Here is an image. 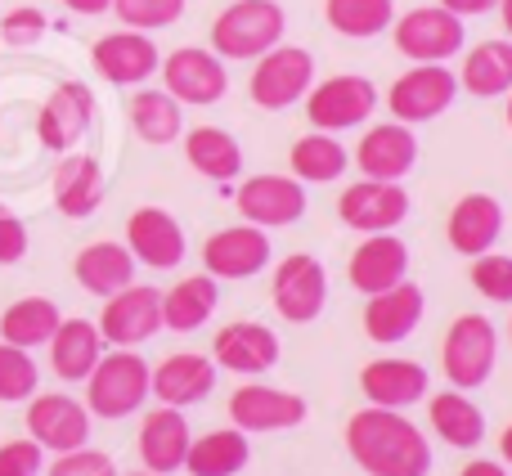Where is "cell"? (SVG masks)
I'll list each match as a JSON object with an SVG mask.
<instances>
[{"instance_id":"6da1fadb","label":"cell","mask_w":512,"mask_h":476,"mask_svg":"<svg viewBox=\"0 0 512 476\" xmlns=\"http://www.w3.org/2000/svg\"><path fill=\"white\" fill-rule=\"evenodd\" d=\"M346 450L369 476H427L432 445L400 409H360L346 423Z\"/></svg>"},{"instance_id":"7a4b0ae2","label":"cell","mask_w":512,"mask_h":476,"mask_svg":"<svg viewBox=\"0 0 512 476\" xmlns=\"http://www.w3.org/2000/svg\"><path fill=\"white\" fill-rule=\"evenodd\" d=\"M283 32H288V14L279 0H234L212 23V50L234 63H256L265 50L283 41Z\"/></svg>"},{"instance_id":"3957f363","label":"cell","mask_w":512,"mask_h":476,"mask_svg":"<svg viewBox=\"0 0 512 476\" xmlns=\"http://www.w3.org/2000/svg\"><path fill=\"white\" fill-rule=\"evenodd\" d=\"M149 378H153V369L140 355L113 346L108 355H99L95 373L86 378V400L81 405L90 409V418H108V423L131 418L149 400Z\"/></svg>"},{"instance_id":"277c9868","label":"cell","mask_w":512,"mask_h":476,"mask_svg":"<svg viewBox=\"0 0 512 476\" xmlns=\"http://www.w3.org/2000/svg\"><path fill=\"white\" fill-rule=\"evenodd\" d=\"M499 364V333L486 315H459L445 333L441 369L454 391H477L490 382Z\"/></svg>"},{"instance_id":"5b68a950","label":"cell","mask_w":512,"mask_h":476,"mask_svg":"<svg viewBox=\"0 0 512 476\" xmlns=\"http://www.w3.org/2000/svg\"><path fill=\"white\" fill-rule=\"evenodd\" d=\"M315 86V59L301 45H274L256 59V72L248 77V95L265 113H283V108L301 104L306 90Z\"/></svg>"},{"instance_id":"8992f818","label":"cell","mask_w":512,"mask_h":476,"mask_svg":"<svg viewBox=\"0 0 512 476\" xmlns=\"http://www.w3.org/2000/svg\"><path fill=\"white\" fill-rule=\"evenodd\" d=\"M459 95V77H454L445 63H414L409 72H400L387 90V108L396 122L405 126H423L436 122L445 108Z\"/></svg>"},{"instance_id":"52a82bcc","label":"cell","mask_w":512,"mask_h":476,"mask_svg":"<svg viewBox=\"0 0 512 476\" xmlns=\"http://www.w3.org/2000/svg\"><path fill=\"white\" fill-rule=\"evenodd\" d=\"M158 68H162V90H167L176 104H189V108L221 104L225 90H230V72H225V59L216 50L180 45Z\"/></svg>"},{"instance_id":"ba28073f","label":"cell","mask_w":512,"mask_h":476,"mask_svg":"<svg viewBox=\"0 0 512 476\" xmlns=\"http://www.w3.org/2000/svg\"><path fill=\"white\" fill-rule=\"evenodd\" d=\"M391 32H396V50L414 63H450L454 54L468 45L463 18L441 5L409 9V14H400L396 23H391Z\"/></svg>"},{"instance_id":"9c48e42d","label":"cell","mask_w":512,"mask_h":476,"mask_svg":"<svg viewBox=\"0 0 512 476\" xmlns=\"http://www.w3.org/2000/svg\"><path fill=\"white\" fill-rule=\"evenodd\" d=\"M104 346H122V351H135L149 337H158L162 328V292L144 288V283H126L122 292L104 297V310L95 319Z\"/></svg>"},{"instance_id":"30bf717a","label":"cell","mask_w":512,"mask_h":476,"mask_svg":"<svg viewBox=\"0 0 512 476\" xmlns=\"http://www.w3.org/2000/svg\"><path fill=\"white\" fill-rule=\"evenodd\" d=\"M378 108V86L369 77H355V72H342V77H328L319 86L306 90V117L315 131H351V126H364L369 113Z\"/></svg>"},{"instance_id":"8fae6325","label":"cell","mask_w":512,"mask_h":476,"mask_svg":"<svg viewBox=\"0 0 512 476\" xmlns=\"http://www.w3.org/2000/svg\"><path fill=\"white\" fill-rule=\"evenodd\" d=\"M270 297L288 324H310V319L324 315L328 306V270L319 256L310 252H292L274 265L270 279Z\"/></svg>"},{"instance_id":"7c38bea8","label":"cell","mask_w":512,"mask_h":476,"mask_svg":"<svg viewBox=\"0 0 512 476\" xmlns=\"http://www.w3.org/2000/svg\"><path fill=\"white\" fill-rule=\"evenodd\" d=\"M95 126V95L86 81H59L36 113V140L50 153H72Z\"/></svg>"},{"instance_id":"4fadbf2b","label":"cell","mask_w":512,"mask_h":476,"mask_svg":"<svg viewBox=\"0 0 512 476\" xmlns=\"http://www.w3.org/2000/svg\"><path fill=\"white\" fill-rule=\"evenodd\" d=\"M270 230H261V225H225V230H216L212 238L203 243V270L212 274L216 283L221 279H252V274H261L265 265H270Z\"/></svg>"},{"instance_id":"5bb4252c","label":"cell","mask_w":512,"mask_h":476,"mask_svg":"<svg viewBox=\"0 0 512 476\" xmlns=\"http://www.w3.org/2000/svg\"><path fill=\"white\" fill-rule=\"evenodd\" d=\"M337 216L355 234H391L409 216V194L400 180H355L337 203Z\"/></svg>"},{"instance_id":"9a60e30c","label":"cell","mask_w":512,"mask_h":476,"mask_svg":"<svg viewBox=\"0 0 512 476\" xmlns=\"http://www.w3.org/2000/svg\"><path fill=\"white\" fill-rule=\"evenodd\" d=\"M27 436L50 454L81 450L90 441V409L72 396H59V391H50V396L36 391L27 400Z\"/></svg>"},{"instance_id":"2e32d148","label":"cell","mask_w":512,"mask_h":476,"mask_svg":"<svg viewBox=\"0 0 512 476\" xmlns=\"http://www.w3.org/2000/svg\"><path fill=\"white\" fill-rule=\"evenodd\" d=\"M239 216L261 230H283V225L306 216V185L297 176H252L234 194Z\"/></svg>"},{"instance_id":"e0dca14e","label":"cell","mask_w":512,"mask_h":476,"mask_svg":"<svg viewBox=\"0 0 512 476\" xmlns=\"http://www.w3.org/2000/svg\"><path fill=\"white\" fill-rule=\"evenodd\" d=\"M230 423L239 432H292L306 423V400L297 391L248 382L230 396Z\"/></svg>"},{"instance_id":"ac0fdd59","label":"cell","mask_w":512,"mask_h":476,"mask_svg":"<svg viewBox=\"0 0 512 476\" xmlns=\"http://www.w3.org/2000/svg\"><path fill=\"white\" fill-rule=\"evenodd\" d=\"M126 247L149 270H176L189 252L185 230L167 207H135L131 221H126Z\"/></svg>"},{"instance_id":"d6986e66","label":"cell","mask_w":512,"mask_h":476,"mask_svg":"<svg viewBox=\"0 0 512 476\" xmlns=\"http://www.w3.org/2000/svg\"><path fill=\"white\" fill-rule=\"evenodd\" d=\"M418 162V135L405 122L369 126L355 144V167L364 180H405Z\"/></svg>"},{"instance_id":"ffe728a7","label":"cell","mask_w":512,"mask_h":476,"mask_svg":"<svg viewBox=\"0 0 512 476\" xmlns=\"http://www.w3.org/2000/svg\"><path fill=\"white\" fill-rule=\"evenodd\" d=\"M212 360L216 369H230V373H270L279 364V333L256 319H234L225 324L221 333L212 337Z\"/></svg>"},{"instance_id":"44dd1931","label":"cell","mask_w":512,"mask_h":476,"mask_svg":"<svg viewBox=\"0 0 512 476\" xmlns=\"http://www.w3.org/2000/svg\"><path fill=\"white\" fill-rule=\"evenodd\" d=\"M90 59H95L99 77L113 81V86H140V81H149L153 72H158L162 54H158V45H153V36L122 27V32L99 36Z\"/></svg>"},{"instance_id":"7402d4cb","label":"cell","mask_w":512,"mask_h":476,"mask_svg":"<svg viewBox=\"0 0 512 476\" xmlns=\"http://www.w3.org/2000/svg\"><path fill=\"white\" fill-rule=\"evenodd\" d=\"M212 391H216V360L198 351L167 355L149 378V396H158V405H171V409L203 405Z\"/></svg>"},{"instance_id":"603a6c76","label":"cell","mask_w":512,"mask_h":476,"mask_svg":"<svg viewBox=\"0 0 512 476\" xmlns=\"http://www.w3.org/2000/svg\"><path fill=\"white\" fill-rule=\"evenodd\" d=\"M423 310H427L423 288L400 279L396 288L373 292L369 297V306H364V333H369V342H378V346H396L423 324Z\"/></svg>"},{"instance_id":"cb8c5ba5","label":"cell","mask_w":512,"mask_h":476,"mask_svg":"<svg viewBox=\"0 0 512 476\" xmlns=\"http://www.w3.org/2000/svg\"><path fill=\"white\" fill-rule=\"evenodd\" d=\"M351 288L373 297V292L396 288L400 279H409V243L391 234H364V243L351 252Z\"/></svg>"},{"instance_id":"d4e9b609","label":"cell","mask_w":512,"mask_h":476,"mask_svg":"<svg viewBox=\"0 0 512 476\" xmlns=\"http://www.w3.org/2000/svg\"><path fill=\"white\" fill-rule=\"evenodd\" d=\"M189 418L185 409H171V405H158L144 414L140 423V463L144 472H158V476H171L185 468V454H189Z\"/></svg>"},{"instance_id":"484cf974","label":"cell","mask_w":512,"mask_h":476,"mask_svg":"<svg viewBox=\"0 0 512 476\" xmlns=\"http://www.w3.org/2000/svg\"><path fill=\"white\" fill-rule=\"evenodd\" d=\"M499 234H504V203L495 194H463L445 221V238L459 256H486Z\"/></svg>"},{"instance_id":"4316f807","label":"cell","mask_w":512,"mask_h":476,"mask_svg":"<svg viewBox=\"0 0 512 476\" xmlns=\"http://www.w3.org/2000/svg\"><path fill=\"white\" fill-rule=\"evenodd\" d=\"M360 391L378 409H409L432 396V378L418 360H373L360 369Z\"/></svg>"},{"instance_id":"83f0119b","label":"cell","mask_w":512,"mask_h":476,"mask_svg":"<svg viewBox=\"0 0 512 476\" xmlns=\"http://www.w3.org/2000/svg\"><path fill=\"white\" fill-rule=\"evenodd\" d=\"M108 185H104V167H99L90 153H68V158L54 167V207L72 221H86L99 212Z\"/></svg>"},{"instance_id":"f1b7e54d","label":"cell","mask_w":512,"mask_h":476,"mask_svg":"<svg viewBox=\"0 0 512 476\" xmlns=\"http://www.w3.org/2000/svg\"><path fill=\"white\" fill-rule=\"evenodd\" d=\"M50 369L63 382H86L95 373L99 355H104V337L90 319H59L50 342Z\"/></svg>"},{"instance_id":"f546056e","label":"cell","mask_w":512,"mask_h":476,"mask_svg":"<svg viewBox=\"0 0 512 476\" xmlns=\"http://www.w3.org/2000/svg\"><path fill=\"white\" fill-rule=\"evenodd\" d=\"M72 274L86 292L95 297H113L126 283H135V256L126 243H113V238H99V243L81 247L77 261H72Z\"/></svg>"},{"instance_id":"4dcf8cb0","label":"cell","mask_w":512,"mask_h":476,"mask_svg":"<svg viewBox=\"0 0 512 476\" xmlns=\"http://www.w3.org/2000/svg\"><path fill=\"white\" fill-rule=\"evenodd\" d=\"M216 306H221V288H216L212 274H185V279L176 283V288L162 292V328H171V333H194V328H203L207 319L216 315Z\"/></svg>"},{"instance_id":"1f68e13d","label":"cell","mask_w":512,"mask_h":476,"mask_svg":"<svg viewBox=\"0 0 512 476\" xmlns=\"http://www.w3.org/2000/svg\"><path fill=\"white\" fill-rule=\"evenodd\" d=\"M459 86L477 99H499L512 90V41H481L463 54V68L454 72Z\"/></svg>"},{"instance_id":"d6a6232c","label":"cell","mask_w":512,"mask_h":476,"mask_svg":"<svg viewBox=\"0 0 512 476\" xmlns=\"http://www.w3.org/2000/svg\"><path fill=\"white\" fill-rule=\"evenodd\" d=\"M427 418H432V432L441 436L450 450H477L486 441V414L472 405L463 391H441V396L427 400Z\"/></svg>"},{"instance_id":"836d02e7","label":"cell","mask_w":512,"mask_h":476,"mask_svg":"<svg viewBox=\"0 0 512 476\" xmlns=\"http://www.w3.org/2000/svg\"><path fill=\"white\" fill-rule=\"evenodd\" d=\"M252 459L248 432L239 427H225V432H207L198 441H189L185 454V472L189 476H239Z\"/></svg>"},{"instance_id":"e575fe53","label":"cell","mask_w":512,"mask_h":476,"mask_svg":"<svg viewBox=\"0 0 512 476\" xmlns=\"http://www.w3.org/2000/svg\"><path fill=\"white\" fill-rule=\"evenodd\" d=\"M185 158L198 176L207 180H239L243 171V144L225 126H198L185 135Z\"/></svg>"},{"instance_id":"d590c367","label":"cell","mask_w":512,"mask_h":476,"mask_svg":"<svg viewBox=\"0 0 512 476\" xmlns=\"http://www.w3.org/2000/svg\"><path fill=\"white\" fill-rule=\"evenodd\" d=\"M288 162H292V176H297L301 185H333V180H342V171L351 167V153L337 144V135L310 131L292 144Z\"/></svg>"},{"instance_id":"8d00e7d4","label":"cell","mask_w":512,"mask_h":476,"mask_svg":"<svg viewBox=\"0 0 512 476\" xmlns=\"http://www.w3.org/2000/svg\"><path fill=\"white\" fill-rule=\"evenodd\" d=\"M59 306H54L50 297H18L14 306L0 315V342L9 346H23V351H36V346H45L54 337V328H59Z\"/></svg>"},{"instance_id":"74e56055","label":"cell","mask_w":512,"mask_h":476,"mask_svg":"<svg viewBox=\"0 0 512 476\" xmlns=\"http://www.w3.org/2000/svg\"><path fill=\"white\" fill-rule=\"evenodd\" d=\"M126 108H131V126L144 144H176L185 131V104H176L167 90H135Z\"/></svg>"},{"instance_id":"f35d334b","label":"cell","mask_w":512,"mask_h":476,"mask_svg":"<svg viewBox=\"0 0 512 476\" xmlns=\"http://www.w3.org/2000/svg\"><path fill=\"white\" fill-rule=\"evenodd\" d=\"M324 18L337 36L369 41L396 23V0H324Z\"/></svg>"},{"instance_id":"ab89813d","label":"cell","mask_w":512,"mask_h":476,"mask_svg":"<svg viewBox=\"0 0 512 476\" xmlns=\"http://www.w3.org/2000/svg\"><path fill=\"white\" fill-rule=\"evenodd\" d=\"M36 387H41V369H36L32 351L0 342V400H5V405L32 400Z\"/></svg>"},{"instance_id":"60d3db41","label":"cell","mask_w":512,"mask_h":476,"mask_svg":"<svg viewBox=\"0 0 512 476\" xmlns=\"http://www.w3.org/2000/svg\"><path fill=\"white\" fill-rule=\"evenodd\" d=\"M113 14L131 32H158L185 14V0H113Z\"/></svg>"},{"instance_id":"b9f144b4","label":"cell","mask_w":512,"mask_h":476,"mask_svg":"<svg viewBox=\"0 0 512 476\" xmlns=\"http://www.w3.org/2000/svg\"><path fill=\"white\" fill-rule=\"evenodd\" d=\"M472 288L486 301L512 306V256H504V252L472 256Z\"/></svg>"},{"instance_id":"7bdbcfd3","label":"cell","mask_w":512,"mask_h":476,"mask_svg":"<svg viewBox=\"0 0 512 476\" xmlns=\"http://www.w3.org/2000/svg\"><path fill=\"white\" fill-rule=\"evenodd\" d=\"M45 476H117V463L108 459L104 450H68V454H54V463L45 468Z\"/></svg>"},{"instance_id":"ee69618b","label":"cell","mask_w":512,"mask_h":476,"mask_svg":"<svg viewBox=\"0 0 512 476\" xmlns=\"http://www.w3.org/2000/svg\"><path fill=\"white\" fill-rule=\"evenodd\" d=\"M45 14L32 5H18L9 9V14H0V36H5V45H14V50H23V45H36L45 36Z\"/></svg>"},{"instance_id":"f6af8a7d","label":"cell","mask_w":512,"mask_h":476,"mask_svg":"<svg viewBox=\"0 0 512 476\" xmlns=\"http://www.w3.org/2000/svg\"><path fill=\"white\" fill-rule=\"evenodd\" d=\"M41 468H45V450L32 436L0 445V476H41Z\"/></svg>"},{"instance_id":"bcb514c9","label":"cell","mask_w":512,"mask_h":476,"mask_svg":"<svg viewBox=\"0 0 512 476\" xmlns=\"http://www.w3.org/2000/svg\"><path fill=\"white\" fill-rule=\"evenodd\" d=\"M27 256V225L18 212L0 203V265H18Z\"/></svg>"},{"instance_id":"7dc6e473","label":"cell","mask_w":512,"mask_h":476,"mask_svg":"<svg viewBox=\"0 0 512 476\" xmlns=\"http://www.w3.org/2000/svg\"><path fill=\"white\" fill-rule=\"evenodd\" d=\"M441 9H450V14H459V18H472V14L499 9V0H441Z\"/></svg>"},{"instance_id":"c3c4849f","label":"cell","mask_w":512,"mask_h":476,"mask_svg":"<svg viewBox=\"0 0 512 476\" xmlns=\"http://www.w3.org/2000/svg\"><path fill=\"white\" fill-rule=\"evenodd\" d=\"M459 476H508V468L504 463H495V459H472Z\"/></svg>"},{"instance_id":"681fc988","label":"cell","mask_w":512,"mask_h":476,"mask_svg":"<svg viewBox=\"0 0 512 476\" xmlns=\"http://www.w3.org/2000/svg\"><path fill=\"white\" fill-rule=\"evenodd\" d=\"M63 5H68L72 14L95 18V14H108V9H113V0H63Z\"/></svg>"},{"instance_id":"f907efd6","label":"cell","mask_w":512,"mask_h":476,"mask_svg":"<svg viewBox=\"0 0 512 476\" xmlns=\"http://www.w3.org/2000/svg\"><path fill=\"white\" fill-rule=\"evenodd\" d=\"M499 459H504V468H512V423L504 427V436H499Z\"/></svg>"},{"instance_id":"816d5d0a","label":"cell","mask_w":512,"mask_h":476,"mask_svg":"<svg viewBox=\"0 0 512 476\" xmlns=\"http://www.w3.org/2000/svg\"><path fill=\"white\" fill-rule=\"evenodd\" d=\"M499 18H504V32L512 36V0H499Z\"/></svg>"},{"instance_id":"f5cc1de1","label":"cell","mask_w":512,"mask_h":476,"mask_svg":"<svg viewBox=\"0 0 512 476\" xmlns=\"http://www.w3.org/2000/svg\"><path fill=\"white\" fill-rule=\"evenodd\" d=\"M504 99H508V126H512V90H508V95H504Z\"/></svg>"},{"instance_id":"db71d44e","label":"cell","mask_w":512,"mask_h":476,"mask_svg":"<svg viewBox=\"0 0 512 476\" xmlns=\"http://www.w3.org/2000/svg\"><path fill=\"white\" fill-rule=\"evenodd\" d=\"M126 476H158V472H126Z\"/></svg>"},{"instance_id":"11a10c76","label":"cell","mask_w":512,"mask_h":476,"mask_svg":"<svg viewBox=\"0 0 512 476\" xmlns=\"http://www.w3.org/2000/svg\"><path fill=\"white\" fill-rule=\"evenodd\" d=\"M508 337H512V319H508Z\"/></svg>"}]
</instances>
